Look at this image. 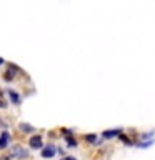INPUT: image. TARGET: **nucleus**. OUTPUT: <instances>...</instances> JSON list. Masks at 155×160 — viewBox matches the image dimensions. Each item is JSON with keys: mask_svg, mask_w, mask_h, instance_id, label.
Returning <instances> with one entry per match:
<instances>
[{"mask_svg": "<svg viewBox=\"0 0 155 160\" xmlns=\"http://www.w3.org/2000/svg\"><path fill=\"white\" fill-rule=\"evenodd\" d=\"M30 147L32 148H42L43 147L42 137H40V135H33V137L30 138Z\"/></svg>", "mask_w": 155, "mask_h": 160, "instance_id": "obj_1", "label": "nucleus"}, {"mask_svg": "<svg viewBox=\"0 0 155 160\" xmlns=\"http://www.w3.org/2000/svg\"><path fill=\"white\" fill-rule=\"evenodd\" d=\"M55 147H45V148H42V157H45V158H50V157H53L55 155Z\"/></svg>", "mask_w": 155, "mask_h": 160, "instance_id": "obj_2", "label": "nucleus"}, {"mask_svg": "<svg viewBox=\"0 0 155 160\" xmlns=\"http://www.w3.org/2000/svg\"><path fill=\"white\" fill-rule=\"evenodd\" d=\"M7 145H8V133L2 132V135H0V148H5Z\"/></svg>", "mask_w": 155, "mask_h": 160, "instance_id": "obj_3", "label": "nucleus"}, {"mask_svg": "<svg viewBox=\"0 0 155 160\" xmlns=\"http://www.w3.org/2000/svg\"><path fill=\"white\" fill-rule=\"evenodd\" d=\"M13 72H17V67H15V65H10L8 72L5 73V80H7V82H12V78H13Z\"/></svg>", "mask_w": 155, "mask_h": 160, "instance_id": "obj_4", "label": "nucleus"}, {"mask_svg": "<svg viewBox=\"0 0 155 160\" xmlns=\"http://www.w3.org/2000/svg\"><path fill=\"white\" fill-rule=\"evenodd\" d=\"M118 133H120V130H105L103 137L105 138H112V137H115V135H118Z\"/></svg>", "mask_w": 155, "mask_h": 160, "instance_id": "obj_5", "label": "nucleus"}, {"mask_svg": "<svg viewBox=\"0 0 155 160\" xmlns=\"http://www.w3.org/2000/svg\"><path fill=\"white\" fill-rule=\"evenodd\" d=\"M8 95H10V100H12L13 103H18V102H20V97H18V93H17V92H13V90H10V92H8Z\"/></svg>", "mask_w": 155, "mask_h": 160, "instance_id": "obj_6", "label": "nucleus"}, {"mask_svg": "<svg viewBox=\"0 0 155 160\" xmlns=\"http://www.w3.org/2000/svg\"><path fill=\"white\" fill-rule=\"evenodd\" d=\"M20 128H22L23 132H33V127L28 123H20Z\"/></svg>", "mask_w": 155, "mask_h": 160, "instance_id": "obj_7", "label": "nucleus"}, {"mask_svg": "<svg viewBox=\"0 0 155 160\" xmlns=\"http://www.w3.org/2000/svg\"><path fill=\"white\" fill-rule=\"evenodd\" d=\"M152 143H153V140H148V142H142V143H140V147H142V148H147V147H150Z\"/></svg>", "mask_w": 155, "mask_h": 160, "instance_id": "obj_8", "label": "nucleus"}, {"mask_svg": "<svg viewBox=\"0 0 155 160\" xmlns=\"http://www.w3.org/2000/svg\"><path fill=\"white\" fill-rule=\"evenodd\" d=\"M85 140H87V142H95V140H97V137H95V135H87V137H85Z\"/></svg>", "mask_w": 155, "mask_h": 160, "instance_id": "obj_9", "label": "nucleus"}, {"mask_svg": "<svg viewBox=\"0 0 155 160\" xmlns=\"http://www.w3.org/2000/svg\"><path fill=\"white\" fill-rule=\"evenodd\" d=\"M5 107V102H3V100H0V108H3Z\"/></svg>", "mask_w": 155, "mask_h": 160, "instance_id": "obj_10", "label": "nucleus"}, {"mask_svg": "<svg viewBox=\"0 0 155 160\" xmlns=\"http://www.w3.org/2000/svg\"><path fill=\"white\" fill-rule=\"evenodd\" d=\"M62 160H75L73 157H65V158H62Z\"/></svg>", "mask_w": 155, "mask_h": 160, "instance_id": "obj_11", "label": "nucleus"}, {"mask_svg": "<svg viewBox=\"0 0 155 160\" xmlns=\"http://www.w3.org/2000/svg\"><path fill=\"white\" fill-rule=\"evenodd\" d=\"M3 63H5V60H3V58H0V65H3Z\"/></svg>", "mask_w": 155, "mask_h": 160, "instance_id": "obj_12", "label": "nucleus"}]
</instances>
